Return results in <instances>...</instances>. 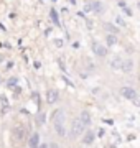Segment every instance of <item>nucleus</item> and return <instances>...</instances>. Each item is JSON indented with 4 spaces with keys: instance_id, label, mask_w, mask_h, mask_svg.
Returning <instances> with one entry per match:
<instances>
[{
    "instance_id": "17",
    "label": "nucleus",
    "mask_w": 140,
    "mask_h": 148,
    "mask_svg": "<svg viewBox=\"0 0 140 148\" xmlns=\"http://www.w3.org/2000/svg\"><path fill=\"white\" fill-rule=\"evenodd\" d=\"M54 45H56L58 48H61V46H63V40H59V38H56V40H54Z\"/></svg>"
},
{
    "instance_id": "10",
    "label": "nucleus",
    "mask_w": 140,
    "mask_h": 148,
    "mask_svg": "<svg viewBox=\"0 0 140 148\" xmlns=\"http://www.w3.org/2000/svg\"><path fill=\"white\" fill-rule=\"evenodd\" d=\"M28 147L30 148H38L40 147V135H38V133H32V137L28 138Z\"/></svg>"
},
{
    "instance_id": "19",
    "label": "nucleus",
    "mask_w": 140,
    "mask_h": 148,
    "mask_svg": "<svg viewBox=\"0 0 140 148\" xmlns=\"http://www.w3.org/2000/svg\"><path fill=\"white\" fill-rule=\"evenodd\" d=\"M48 147H49V148H59L58 145H56V143H51V145H48Z\"/></svg>"
},
{
    "instance_id": "2",
    "label": "nucleus",
    "mask_w": 140,
    "mask_h": 148,
    "mask_svg": "<svg viewBox=\"0 0 140 148\" xmlns=\"http://www.w3.org/2000/svg\"><path fill=\"white\" fill-rule=\"evenodd\" d=\"M12 137H13V140H15L16 143L23 142V138L27 137V132H25V127H23L22 123H16L15 127H13V130H12Z\"/></svg>"
},
{
    "instance_id": "9",
    "label": "nucleus",
    "mask_w": 140,
    "mask_h": 148,
    "mask_svg": "<svg viewBox=\"0 0 140 148\" xmlns=\"http://www.w3.org/2000/svg\"><path fill=\"white\" fill-rule=\"evenodd\" d=\"M58 90L56 89H49L48 92H46V101H48V104H54V102L58 101Z\"/></svg>"
},
{
    "instance_id": "14",
    "label": "nucleus",
    "mask_w": 140,
    "mask_h": 148,
    "mask_svg": "<svg viewBox=\"0 0 140 148\" xmlns=\"http://www.w3.org/2000/svg\"><path fill=\"white\" fill-rule=\"evenodd\" d=\"M92 140H94V133L87 132L86 137H84V143H86V145H89V143H92Z\"/></svg>"
},
{
    "instance_id": "4",
    "label": "nucleus",
    "mask_w": 140,
    "mask_h": 148,
    "mask_svg": "<svg viewBox=\"0 0 140 148\" xmlns=\"http://www.w3.org/2000/svg\"><path fill=\"white\" fill-rule=\"evenodd\" d=\"M120 95H122L124 99H127V101H134L137 92H135V89H132V87L124 86V87H120Z\"/></svg>"
},
{
    "instance_id": "16",
    "label": "nucleus",
    "mask_w": 140,
    "mask_h": 148,
    "mask_svg": "<svg viewBox=\"0 0 140 148\" xmlns=\"http://www.w3.org/2000/svg\"><path fill=\"white\" fill-rule=\"evenodd\" d=\"M134 106L140 107V94H137V95H135V99H134Z\"/></svg>"
},
{
    "instance_id": "7",
    "label": "nucleus",
    "mask_w": 140,
    "mask_h": 148,
    "mask_svg": "<svg viewBox=\"0 0 140 148\" xmlns=\"http://www.w3.org/2000/svg\"><path fill=\"white\" fill-rule=\"evenodd\" d=\"M79 120L84 123V127H87V125H91L92 123V117H91V114L87 110H82L81 114H79Z\"/></svg>"
},
{
    "instance_id": "11",
    "label": "nucleus",
    "mask_w": 140,
    "mask_h": 148,
    "mask_svg": "<svg viewBox=\"0 0 140 148\" xmlns=\"http://www.w3.org/2000/svg\"><path fill=\"white\" fill-rule=\"evenodd\" d=\"M106 45L107 46H115L117 45V36L115 35H107L106 36Z\"/></svg>"
},
{
    "instance_id": "3",
    "label": "nucleus",
    "mask_w": 140,
    "mask_h": 148,
    "mask_svg": "<svg viewBox=\"0 0 140 148\" xmlns=\"http://www.w3.org/2000/svg\"><path fill=\"white\" fill-rule=\"evenodd\" d=\"M84 133V123H82L79 119H76L73 123H71V138H78L79 135Z\"/></svg>"
},
{
    "instance_id": "15",
    "label": "nucleus",
    "mask_w": 140,
    "mask_h": 148,
    "mask_svg": "<svg viewBox=\"0 0 140 148\" xmlns=\"http://www.w3.org/2000/svg\"><path fill=\"white\" fill-rule=\"evenodd\" d=\"M49 15H51V18H53V21H54V23H56V25H59L58 13H56V10H54V8H51V12H49Z\"/></svg>"
},
{
    "instance_id": "8",
    "label": "nucleus",
    "mask_w": 140,
    "mask_h": 148,
    "mask_svg": "<svg viewBox=\"0 0 140 148\" xmlns=\"http://www.w3.org/2000/svg\"><path fill=\"white\" fill-rule=\"evenodd\" d=\"M132 69H134V61L129 58H124V63H122V73H132Z\"/></svg>"
},
{
    "instance_id": "5",
    "label": "nucleus",
    "mask_w": 140,
    "mask_h": 148,
    "mask_svg": "<svg viewBox=\"0 0 140 148\" xmlns=\"http://www.w3.org/2000/svg\"><path fill=\"white\" fill-rule=\"evenodd\" d=\"M92 51H94V54L104 58L107 54V48L104 46V45H101V43H92Z\"/></svg>"
},
{
    "instance_id": "20",
    "label": "nucleus",
    "mask_w": 140,
    "mask_h": 148,
    "mask_svg": "<svg viewBox=\"0 0 140 148\" xmlns=\"http://www.w3.org/2000/svg\"><path fill=\"white\" fill-rule=\"evenodd\" d=\"M38 148H49V147H48V145H45V143H43V145H40V147H38Z\"/></svg>"
},
{
    "instance_id": "12",
    "label": "nucleus",
    "mask_w": 140,
    "mask_h": 148,
    "mask_svg": "<svg viewBox=\"0 0 140 148\" xmlns=\"http://www.w3.org/2000/svg\"><path fill=\"white\" fill-rule=\"evenodd\" d=\"M91 5H92V12H97V13H101V12H102V3H101V2L92 0Z\"/></svg>"
},
{
    "instance_id": "6",
    "label": "nucleus",
    "mask_w": 140,
    "mask_h": 148,
    "mask_svg": "<svg viewBox=\"0 0 140 148\" xmlns=\"http://www.w3.org/2000/svg\"><path fill=\"white\" fill-rule=\"evenodd\" d=\"M122 63H124V58H120V56H114L110 59V68L115 69V71H120L122 69Z\"/></svg>"
},
{
    "instance_id": "21",
    "label": "nucleus",
    "mask_w": 140,
    "mask_h": 148,
    "mask_svg": "<svg viewBox=\"0 0 140 148\" xmlns=\"http://www.w3.org/2000/svg\"><path fill=\"white\" fill-rule=\"evenodd\" d=\"M139 10H140V2H139Z\"/></svg>"
},
{
    "instance_id": "18",
    "label": "nucleus",
    "mask_w": 140,
    "mask_h": 148,
    "mask_svg": "<svg viewBox=\"0 0 140 148\" xmlns=\"http://www.w3.org/2000/svg\"><path fill=\"white\" fill-rule=\"evenodd\" d=\"M117 23H119V25H120V27H125V21L122 20L120 16H117Z\"/></svg>"
},
{
    "instance_id": "22",
    "label": "nucleus",
    "mask_w": 140,
    "mask_h": 148,
    "mask_svg": "<svg viewBox=\"0 0 140 148\" xmlns=\"http://www.w3.org/2000/svg\"><path fill=\"white\" fill-rule=\"evenodd\" d=\"M139 81H140V76H139Z\"/></svg>"
},
{
    "instance_id": "1",
    "label": "nucleus",
    "mask_w": 140,
    "mask_h": 148,
    "mask_svg": "<svg viewBox=\"0 0 140 148\" xmlns=\"http://www.w3.org/2000/svg\"><path fill=\"white\" fill-rule=\"evenodd\" d=\"M66 115L63 110H54L53 114V127L54 130H56V133H58L59 137H66Z\"/></svg>"
},
{
    "instance_id": "13",
    "label": "nucleus",
    "mask_w": 140,
    "mask_h": 148,
    "mask_svg": "<svg viewBox=\"0 0 140 148\" xmlns=\"http://www.w3.org/2000/svg\"><path fill=\"white\" fill-rule=\"evenodd\" d=\"M104 28H106V30L109 32V35H115V33L119 32L117 28L114 27V25H110V23H104Z\"/></svg>"
}]
</instances>
